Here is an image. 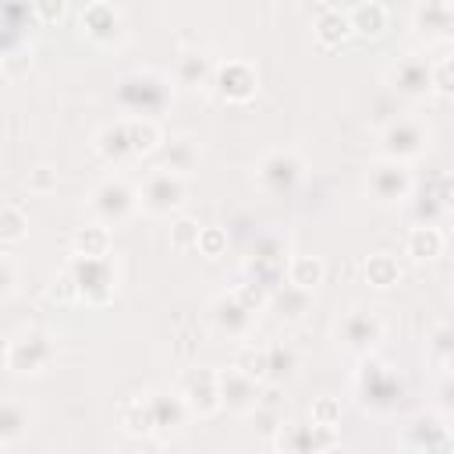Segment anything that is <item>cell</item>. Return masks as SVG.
Returning <instances> with one entry per match:
<instances>
[{
  "instance_id": "obj_1",
  "label": "cell",
  "mask_w": 454,
  "mask_h": 454,
  "mask_svg": "<svg viewBox=\"0 0 454 454\" xmlns=\"http://www.w3.org/2000/svg\"><path fill=\"white\" fill-rule=\"evenodd\" d=\"M114 99L131 117H156L170 106V78L160 71H131L117 82Z\"/></svg>"
},
{
  "instance_id": "obj_2",
  "label": "cell",
  "mask_w": 454,
  "mask_h": 454,
  "mask_svg": "<svg viewBox=\"0 0 454 454\" xmlns=\"http://www.w3.org/2000/svg\"><path fill=\"white\" fill-rule=\"evenodd\" d=\"M355 394H358V404L365 411L387 415L404 401V383L390 365L376 362L372 355H362L358 372H355Z\"/></svg>"
},
{
  "instance_id": "obj_3",
  "label": "cell",
  "mask_w": 454,
  "mask_h": 454,
  "mask_svg": "<svg viewBox=\"0 0 454 454\" xmlns=\"http://www.w3.org/2000/svg\"><path fill=\"white\" fill-rule=\"evenodd\" d=\"M142 209L138 188L128 177H103L92 192H89V213L106 223V227H121L128 223L135 213Z\"/></svg>"
},
{
  "instance_id": "obj_4",
  "label": "cell",
  "mask_w": 454,
  "mask_h": 454,
  "mask_svg": "<svg viewBox=\"0 0 454 454\" xmlns=\"http://www.w3.org/2000/svg\"><path fill=\"white\" fill-rule=\"evenodd\" d=\"M78 284V298L85 305H110L117 294V266L110 262V255H71L64 262Z\"/></svg>"
},
{
  "instance_id": "obj_5",
  "label": "cell",
  "mask_w": 454,
  "mask_h": 454,
  "mask_svg": "<svg viewBox=\"0 0 454 454\" xmlns=\"http://www.w3.org/2000/svg\"><path fill=\"white\" fill-rule=\"evenodd\" d=\"M376 149L380 156L387 160H419L426 149H429V128L426 121L419 117H390L383 128H380V138H376Z\"/></svg>"
},
{
  "instance_id": "obj_6",
  "label": "cell",
  "mask_w": 454,
  "mask_h": 454,
  "mask_svg": "<svg viewBox=\"0 0 454 454\" xmlns=\"http://www.w3.org/2000/svg\"><path fill=\"white\" fill-rule=\"evenodd\" d=\"M138 199H142V209L149 216H170L184 206L188 199V184H184V174L177 170H167V167H156L145 174L142 188H138Z\"/></svg>"
},
{
  "instance_id": "obj_7",
  "label": "cell",
  "mask_w": 454,
  "mask_h": 454,
  "mask_svg": "<svg viewBox=\"0 0 454 454\" xmlns=\"http://www.w3.org/2000/svg\"><path fill=\"white\" fill-rule=\"evenodd\" d=\"M53 358H57V348H53L50 333H43V330H25V333L11 337L7 348H4V365L14 376H35Z\"/></svg>"
},
{
  "instance_id": "obj_8",
  "label": "cell",
  "mask_w": 454,
  "mask_h": 454,
  "mask_svg": "<svg viewBox=\"0 0 454 454\" xmlns=\"http://www.w3.org/2000/svg\"><path fill=\"white\" fill-rule=\"evenodd\" d=\"M181 397L188 404L192 415L199 419H209L223 408V397H220V369H209V365H192L181 372Z\"/></svg>"
},
{
  "instance_id": "obj_9",
  "label": "cell",
  "mask_w": 454,
  "mask_h": 454,
  "mask_svg": "<svg viewBox=\"0 0 454 454\" xmlns=\"http://www.w3.org/2000/svg\"><path fill=\"white\" fill-rule=\"evenodd\" d=\"M301 174H305V163L294 149H270L255 167V181L270 195H287L301 181Z\"/></svg>"
},
{
  "instance_id": "obj_10",
  "label": "cell",
  "mask_w": 454,
  "mask_h": 454,
  "mask_svg": "<svg viewBox=\"0 0 454 454\" xmlns=\"http://www.w3.org/2000/svg\"><path fill=\"white\" fill-rule=\"evenodd\" d=\"M365 188L372 199L387 202V206H397V202H408L411 199V170L401 163V160H387L380 156L372 167H369V177H365Z\"/></svg>"
},
{
  "instance_id": "obj_11",
  "label": "cell",
  "mask_w": 454,
  "mask_h": 454,
  "mask_svg": "<svg viewBox=\"0 0 454 454\" xmlns=\"http://www.w3.org/2000/svg\"><path fill=\"white\" fill-rule=\"evenodd\" d=\"M337 443V426L323 422H284L273 433V450L284 454H312V450H330Z\"/></svg>"
},
{
  "instance_id": "obj_12",
  "label": "cell",
  "mask_w": 454,
  "mask_h": 454,
  "mask_svg": "<svg viewBox=\"0 0 454 454\" xmlns=\"http://www.w3.org/2000/svg\"><path fill=\"white\" fill-rule=\"evenodd\" d=\"M220 103H248L259 92V71L248 60H223L216 64L213 74V89H209Z\"/></svg>"
},
{
  "instance_id": "obj_13",
  "label": "cell",
  "mask_w": 454,
  "mask_h": 454,
  "mask_svg": "<svg viewBox=\"0 0 454 454\" xmlns=\"http://www.w3.org/2000/svg\"><path fill=\"white\" fill-rule=\"evenodd\" d=\"M337 340L351 351V355H372L376 344L383 340V319L369 309H351L340 323H337Z\"/></svg>"
},
{
  "instance_id": "obj_14",
  "label": "cell",
  "mask_w": 454,
  "mask_h": 454,
  "mask_svg": "<svg viewBox=\"0 0 454 454\" xmlns=\"http://www.w3.org/2000/svg\"><path fill=\"white\" fill-rule=\"evenodd\" d=\"M387 82L397 96L404 99H422L433 92V60L422 57V53H404L390 71H387Z\"/></svg>"
},
{
  "instance_id": "obj_15",
  "label": "cell",
  "mask_w": 454,
  "mask_h": 454,
  "mask_svg": "<svg viewBox=\"0 0 454 454\" xmlns=\"http://www.w3.org/2000/svg\"><path fill=\"white\" fill-rule=\"evenodd\" d=\"M209 319H213V330L223 333V337H234V340H245L252 333V323H255V312L248 305L238 301L234 291H223L213 298L209 305Z\"/></svg>"
},
{
  "instance_id": "obj_16",
  "label": "cell",
  "mask_w": 454,
  "mask_h": 454,
  "mask_svg": "<svg viewBox=\"0 0 454 454\" xmlns=\"http://www.w3.org/2000/svg\"><path fill=\"white\" fill-rule=\"evenodd\" d=\"M401 447L404 450H450L454 433L450 426H443L440 415H415L401 433Z\"/></svg>"
},
{
  "instance_id": "obj_17",
  "label": "cell",
  "mask_w": 454,
  "mask_h": 454,
  "mask_svg": "<svg viewBox=\"0 0 454 454\" xmlns=\"http://www.w3.org/2000/svg\"><path fill=\"white\" fill-rule=\"evenodd\" d=\"M78 21H82V32H85L92 43H99V46H114V43L124 35V18H121V11H117L114 4H106V0L85 4Z\"/></svg>"
},
{
  "instance_id": "obj_18",
  "label": "cell",
  "mask_w": 454,
  "mask_h": 454,
  "mask_svg": "<svg viewBox=\"0 0 454 454\" xmlns=\"http://www.w3.org/2000/svg\"><path fill=\"white\" fill-rule=\"evenodd\" d=\"M92 145H96L99 160H103V163H110V167H128V163H135V160H138L135 142H131L128 117H117V121L103 124V128L96 131V142H92Z\"/></svg>"
},
{
  "instance_id": "obj_19",
  "label": "cell",
  "mask_w": 454,
  "mask_h": 454,
  "mask_svg": "<svg viewBox=\"0 0 454 454\" xmlns=\"http://www.w3.org/2000/svg\"><path fill=\"white\" fill-rule=\"evenodd\" d=\"M220 397L231 415H252V408L259 401V380H252L238 365L220 369Z\"/></svg>"
},
{
  "instance_id": "obj_20",
  "label": "cell",
  "mask_w": 454,
  "mask_h": 454,
  "mask_svg": "<svg viewBox=\"0 0 454 454\" xmlns=\"http://www.w3.org/2000/svg\"><path fill=\"white\" fill-rule=\"evenodd\" d=\"M213 74H216V60L202 50H181L174 60V82L181 89L192 92H209L213 89Z\"/></svg>"
},
{
  "instance_id": "obj_21",
  "label": "cell",
  "mask_w": 454,
  "mask_h": 454,
  "mask_svg": "<svg viewBox=\"0 0 454 454\" xmlns=\"http://www.w3.org/2000/svg\"><path fill=\"white\" fill-rule=\"evenodd\" d=\"M443 213H454V174H436L415 199V223H436Z\"/></svg>"
},
{
  "instance_id": "obj_22",
  "label": "cell",
  "mask_w": 454,
  "mask_h": 454,
  "mask_svg": "<svg viewBox=\"0 0 454 454\" xmlns=\"http://www.w3.org/2000/svg\"><path fill=\"white\" fill-rule=\"evenodd\" d=\"M145 401H149V411H153V426H156V436H167V433H177L184 422H188V404H184V397H181V390L177 394H170V390H153V394H145Z\"/></svg>"
},
{
  "instance_id": "obj_23",
  "label": "cell",
  "mask_w": 454,
  "mask_h": 454,
  "mask_svg": "<svg viewBox=\"0 0 454 454\" xmlns=\"http://www.w3.org/2000/svg\"><path fill=\"white\" fill-rule=\"evenodd\" d=\"M415 28L426 39H454V0H419L415 7Z\"/></svg>"
},
{
  "instance_id": "obj_24",
  "label": "cell",
  "mask_w": 454,
  "mask_h": 454,
  "mask_svg": "<svg viewBox=\"0 0 454 454\" xmlns=\"http://www.w3.org/2000/svg\"><path fill=\"white\" fill-rule=\"evenodd\" d=\"M316 43L323 46V50H333V46H340V43H348L351 35H355V28H351V14H344L340 7H330V4H323L319 11H316Z\"/></svg>"
},
{
  "instance_id": "obj_25",
  "label": "cell",
  "mask_w": 454,
  "mask_h": 454,
  "mask_svg": "<svg viewBox=\"0 0 454 454\" xmlns=\"http://www.w3.org/2000/svg\"><path fill=\"white\" fill-rule=\"evenodd\" d=\"M270 309L277 312V319L284 323H301L309 312H312V291L298 287V284H280L273 294H270Z\"/></svg>"
},
{
  "instance_id": "obj_26",
  "label": "cell",
  "mask_w": 454,
  "mask_h": 454,
  "mask_svg": "<svg viewBox=\"0 0 454 454\" xmlns=\"http://www.w3.org/2000/svg\"><path fill=\"white\" fill-rule=\"evenodd\" d=\"M443 248H447V234L436 223H415L404 238V252L415 262H433V259L443 255Z\"/></svg>"
},
{
  "instance_id": "obj_27",
  "label": "cell",
  "mask_w": 454,
  "mask_h": 454,
  "mask_svg": "<svg viewBox=\"0 0 454 454\" xmlns=\"http://www.w3.org/2000/svg\"><path fill=\"white\" fill-rule=\"evenodd\" d=\"M160 153H163L160 167H167V170H177V174H184V177H188V174L199 167V156H202L192 135H174V138H163Z\"/></svg>"
},
{
  "instance_id": "obj_28",
  "label": "cell",
  "mask_w": 454,
  "mask_h": 454,
  "mask_svg": "<svg viewBox=\"0 0 454 454\" xmlns=\"http://www.w3.org/2000/svg\"><path fill=\"white\" fill-rule=\"evenodd\" d=\"M117 426H121L128 436H156L153 411H149V401H145V397H128V401H121V408H117Z\"/></svg>"
},
{
  "instance_id": "obj_29",
  "label": "cell",
  "mask_w": 454,
  "mask_h": 454,
  "mask_svg": "<svg viewBox=\"0 0 454 454\" xmlns=\"http://www.w3.org/2000/svg\"><path fill=\"white\" fill-rule=\"evenodd\" d=\"M28 433V408L18 397H7L0 404V450H11Z\"/></svg>"
},
{
  "instance_id": "obj_30",
  "label": "cell",
  "mask_w": 454,
  "mask_h": 454,
  "mask_svg": "<svg viewBox=\"0 0 454 454\" xmlns=\"http://www.w3.org/2000/svg\"><path fill=\"white\" fill-rule=\"evenodd\" d=\"M362 277H365L369 287L387 291V287H394V284L401 280V266H397V259H394L390 252H372V255L362 262Z\"/></svg>"
},
{
  "instance_id": "obj_31",
  "label": "cell",
  "mask_w": 454,
  "mask_h": 454,
  "mask_svg": "<svg viewBox=\"0 0 454 454\" xmlns=\"http://www.w3.org/2000/svg\"><path fill=\"white\" fill-rule=\"evenodd\" d=\"M110 245H114V234H110V227L99 223V220L78 227L74 238H71V248H74L78 255H110Z\"/></svg>"
},
{
  "instance_id": "obj_32",
  "label": "cell",
  "mask_w": 454,
  "mask_h": 454,
  "mask_svg": "<svg viewBox=\"0 0 454 454\" xmlns=\"http://www.w3.org/2000/svg\"><path fill=\"white\" fill-rule=\"evenodd\" d=\"M351 14V28L355 35H365V39H380L387 32V7L380 0H369V4H358Z\"/></svg>"
},
{
  "instance_id": "obj_33",
  "label": "cell",
  "mask_w": 454,
  "mask_h": 454,
  "mask_svg": "<svg viewBox=\"0 0 454 454\" xmlns=\"http://www.w3.org/2000/svg\"><path fill=\"white\" fill-rule=\"evenodd\" d=\"M326 277V262L319 255H291L287 259V280L305 287V291H316Z\"/></svg>"
},
{
  "instance_id": "obj_34",
  "label": "cell",
  "mask_w": 454,
  "mask_h": 454,
  "mask_svg": "<svg viewBox=\"0 0 454 454\" xmlns=\"http://www.w3.org/2000/svg\"><path fill=\"white\" fill-rule=\"evenodd\" d=\"M128 128H131V142H135L138 160L160 153V145H163V131H160V124H156L153 117H128Z\"/></svg>"
},
{
  "instance_id": "obj_35",
  "label": "cell",
  "mask_w": 454,
  "mask_h": 454,
  "mask_svg": "<svg viewBox=\"0 0 454 454\" xmlns=\"http://www.w3.org/2000/svg\"><path fill=\"white\" fill-rule=\"evenodd\" d=\"M429 358L436 369L454 372V323H440L429 333Z\"/></svg>"
},
{
  "instance_id": "obj_36",
  "label": "cell",
  "mask_w": 454,
  "mask_h": 454,
  "mask_svg": "<svg viewBox=\"0 0 454 454\" xmlns=\"http://www.w3.org/2000/svg\"><path fill=\"white\" fill-rule=\"evenodd\" d=\"M298 372V355L291 344H270V365H266V383H287Z\"/></svg>"
},
{
  "instance_id": "obj_37",
  "label": "cell",
  "mask_w": 454,
  "mask_h": 454,
  "mask_svg": "<svg viewBox=\"0 0 454 454\" xmlns=\"http://www.w3.org/2000/svg\"><path fill=\"white\" fill-rule=\"evenodd\" d=\"M28 234V216L18 202H4L0 206V241L4 245H18Z\"/></svg>"
},
{
  "instance_id": "obj_38",
  "label": "cell",
  "mask_w": 454,
  "mask_h": 454,
  "mask_svg": "<svg viewBox=\"0 0 454 454\" xmlns=\"http://www.w3.org/2000/svg\"><path fill=\"white\" fill-rule=\"evenodd\" d=\"M231 365H238V369H241V372H248L252 380H259V383H266V365H270V348H262V344H241Z\"/></svg>"
},
{
  "instance_id": "obj_39",
  "label": "cell",
  "mask_w": 454,
  "mask_h": 454,
  "mask_svg": "<svg viewBox=\"0 0 454 454\" xmlns=\"http://www.w3.org/2000/svg\"><path fill=\"white\" fill-rule=\"evenodd\" d=\"M199 234H202L199 220L177 216V220L170 223V248H174V252H192V248H199Z\"/></svg>"
},
{
  "instance_id": "obj_40",
  "label": "cell",
  "mask_w": 454,
  "mask_h": 454,
  "mask_svg": "<svg viewBox=\"0 0 454 454\" xmlns=\"http://www.w3.org/2000/svg\"><path fill=\"white\" fill-rule=\"evenodd\" d=\"M234 294H238V301L241 305H248L255 316L262 312V309H270V291L259 284V280H252V277H245V280H238L234 287H231Z\"/></svg>"
},
{
  "instance_id": "obj_41",
  "label": "cell",
  "mask_w": 454,
  "mask_h": 454,
  "mask_svg": "<svg viewBox=\"0 0 454 454\" xmlns=\"http://www.w3.org/2000/svg\"><path fill=\"white\" fill-rule=\"evenodd\" d=\"M195 252H199L202 259H220V255L227 252V231H223V227H202Z\"/></svg>"
},
{
  "instance_id": "obj_42",
  "label": "cell",
  "mask_w": 454,
  "mask_h": 454,
  "mask_svg": "<svg viewBox=\"0 0 454 454\" xmlns=\"http://www.w3.org/2000/svg\"><path fill=\"white\" fill-rule=\"evenodd\" d=\"M50 298L60 301V305H67V301H82V298H78V284H74V277H71L67 266L50 280Z\"/></svg>"
},
{
  "instance_id": "obj_43",
  "label": "cell",
  "mask_w": 454,
  "mask_h": 454,
  "mask_svg": "<svg viewBox=\"0 0 454 454\" xmlns=\"http://www.w3.org/2000/svg\"><path fill=\"white\" fill-rule=\"evenodd\" d=\"M433 92L436 96H454V57H443L433 64Z\"/></svg>"
},
{
  "instance_id": "obj_44",
  "label": "cell",
  "mask_w": 454,
  "mask_h": 454,
  "mask_svg": "<svg viewBox=\"0 0 454 454\" xmlns=\"http://www.w3.org/2000/svg\"><path fill=\"white\" fill-rule=\"evenodd\" d=\"M312 422L340 426V401L337 397H316L312 401Z\"/></svg>"
},
{
  "instance_id": "obj_45",
  "label": "cell",
  "mask_w": 454,
  "mask_h": 454,
  "mask_svg": "<svg viewBox=\"0 0 454 454\" xmlns=\"http://www.w3.org/2000/svg\"><path fill=\"white\" fill-rule=\"evenodd\" d=\"M28 7H32V14H35L43 25H53V21L64 18V7H67V4H64V0H32Z\"/></svg>"
},
{
  "instance_id": "obj_46",
  "label": "cell",
  "mask_w": 454,
  "mask_h": 454,
  "mask_svg": "<svg viewBox=\"0 0 454 454\" xmlns=\"http://www.w3.org/2000/svg\"><path fill=\"white\" fill-rule=\"evenodd\" d=\"M57 188V170L53 167H35V170H28V192H53Z\"/></svg>"
},
{
  "instance_id": "obj_47",
  "label": "cell",
  "mask_w": 454,
  "mask_h": 454,
  "mask_svg": "<svg viewBox=\"0 0 454 454\" xmlns=\"http://www.w3.org/2000/svg\"><path fill=\"white\" fill-rule=\"evenodd\" d=\"M433 394H436V408L447 411V415H454V372H443Z\"/></svg>"
},
{
  "instance_id": "obj_48",
  "label": "cell",
  "mask_w": 454,
  "mask_h": 454,
  "mask_svg": "<svg viewBox=\"0 0 454 454\" xmlns=\"http://www.w3.org/2000/svg\"><path fill=\"white\" fill-rule=\"evenodd\" d=\"M18 291V273H14V259L11 255H4L0 259V294L4 298H11Z\"/></svg>"
}]
</instances>
